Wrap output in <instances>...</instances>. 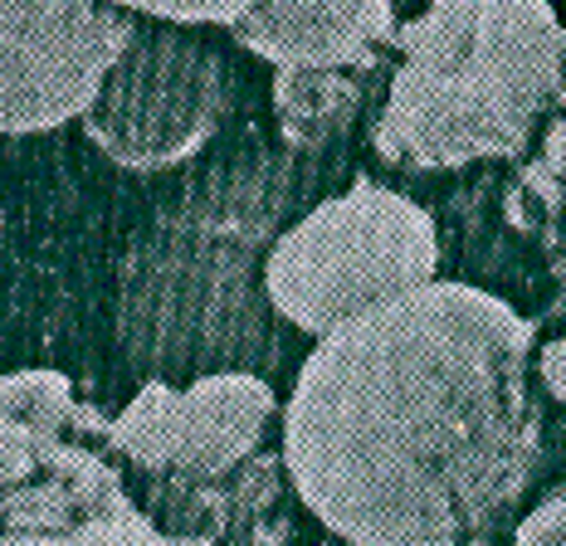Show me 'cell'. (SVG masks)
<instances>
[{"mask_svg": "<svg viewBox=\"0 0 566 546\" xmlns=\"http://www.w3.org/2000/svg\"><path fill=\"white\" fill-rule=\"evenodd\" d=\"M537 327L434 279L323 337L283 406L298 503L347 546H493L542 469Z\"/></svg>", "mask_w": 566, "mask_h": 546, "instance_id": "cell-1", "label": "cell"}, {"mask_svg": "<svg viewBox=\"0 0 566 546\" xmlns=\"http://www.w3.org/2000/svg\"><path fill=\"white\" fill-rule=\"evenodd\" d=\"M293 161L240 157L151 210L113 293L117 347L142 381L279 371L293 327L269 303L264 264L293 224Z\"/></svg>", "mask_w": 566, "mask_h": 546, "instance_id": "cell-2", "label": "cell"}, {"mask_svg": "<svg viewBox=\"0 0 566 546\" xmlns=\"http://www.w3.org/2000/svg\"><path fill=\"white\" fill-rule=\"evenodd\" d=\"M371 127L396 171L517 157L566 93V20L547 0H440L400 25Z\"/></svg>", "mask_w": 566, "mask_h": 546, "instance_id": "cell-3", "label": "cell"}, {"mask_svg": "<svg viewBox=\"0 0 566 546\" xmlns=\"http://www.w3.org/2000/svg\"><path fill=\"white\" fill-rule=\"evenodd\" d=\"M440 273V230L420 200L352 176L347 191L323 196L279 234L264 264L269 303L293 332L333 337Z\"/></svg>", "mask_w": 566, "mask_h": 546, "instance_id": "cell-4", "label": "cell"}, {"mask_svg": "<svg viewBox=\"0 0 566 546\" xmlns=\"http://www.w3.org/2000/svg\"><path fill=\"white\" fill-rule=\"evenodd\" d=\"M226 113V59L196 34L151 25L117 64L98 108L84 117V133L103 157L127 171H171L210 147Z\"/></svg>", "mask_w": 566, "mask_h": 546, "instance_id": "cell-5", "label": "cell"}, {"mask_svg": "<svg viewBox=\"0 0 566 546\" xmlns=\"http://www.w3.org/2000/svg\"><path fill=\"white\" fill-rule=\"evenodd\" d=\"M137 34L127 6L0 0V127L25 137L88 117Z\"/></svg>", "mask_w": 566, "mask_h": 546, "instance_id": "cell-6", "label": "cell"}, {"mask_svg": "<svg viewBox=\"0 0 566 546\" xmlns=\"http://www.w3.org/2000/svg\"><path fill=\"white\" fill-rule=\"evenodd\" d=\"M269 376L226 371L200 381H142L113 420V459L142 479H216L264 449L274 424Z\"/></svg>", "mask_w": 566, "mask_h": 546, "instance_id": "cell-7", "label": "cell"}, {"mask_svg": "<svg viewBox=\"0 0 566 546\" xmlns=\"http://www.w3.org/2000/svg\"><path fill=\"white\" fill-rule=\"evenodd\" d=\"M283 454L259 449L216 479H147L142 507L171 546H293Z\"/></svg>", "mask_w": 566, "mask_h": 546, "instance_id": "cell-8", "label": "cell"}, {"mask_svg": "<svg viewBox=\"0 0 566 546\" xmlns=\"http://www.w3.org/2000/svg\"><path fill=\"white\" fill-rule=\"evenodd\" d=\"M406 20L391 0H269L244 6L230 25L250 54L269 59L274 69H352L367 74L391 44Z\"/></svg>", "mask_w": 566, "mask_h": 546, "instance_id": "cell-9", "label": "cell"}, {"mask_svg": "<svg viewBox=\"0 0 566 546\" xmlns=\"http://www.w3.org/2000/svg\"><path fill=\"white\" fill-rule=\"evenodd\" d=\"M84 439L113 454V420L74 396L64 371H10L0 381V444H54Z\"/></svg>", "mask_w": 566, "mask_h": 546, "instance_id": "cell-10", "label": "cell"}, {"mask_svg": "<svg viewBox=\"0 0 566 546\" xmlns=\"http://www.w3.org/2000/svg\"><path fill=\"white\" fill-rule=\"evenodd\" d=\"M367 83L352 69H279L274 74V113L279 133L293 151H323L357 123Z\"/></svg>", "mask_w": 566, "mask_h": 546, "instance_id": "cell-11", "label": "cell"}, {"mask_svg": "<svg viewBox=\"0 0 566 546\" xmlns=\"http://www.w3.org/2000/svg\"><path fill=\"white\" fill-rule=\"evenodd\" d=\"M0 546H171V537L147 517L133 493L64 527H6Z\"/></svg>", "mask_w": 566, "mask_h": 546, "instance_id": "cell-12", "label": "cell"}, {"mask_svg": "<svg viewBox=\"0 0 566 546\" xmlns=\"http://www.w3.org/2000/svg\"><path fill=\"white\" fill-rule=\"evenodd\" d=\"M513 546H566V493H542L523 517L513 522Z\"/></svg>", "mask_w": 566, "mask_h": 546, "instance_id": "cell-13", "label": "cell"}, {"mask_svg": "<svg viewBox=\"0 0 566 546\" xmlns=\"http://www.w3.org/2000/svg\"><path fill=\"white\" fill-rule=\"evenodd\" d=\"M240 0H226V6H137L142 20L151 25H234L240 20Z\"/></svg>", "mask_w": 566, "mask_h": 546, "instance_id": "cell-14", "label": "cell"}, {"mask_svg": "<svg viewBox=\"0 0 566 546\" xmlns=\"http://www.w3.org/2000/svg\"><path fill=\"white\" fill-rule=\"evenodd\" d=\"M533 376H537V386L557 400V406H566V332L562 337H552V342H542V351L533 361Z\"/></svg>", "mask_w": 566, "mask_h": 546, "instance_id": "cell-15", "label": "cell"}, {"mask_svg": "<svg viewBox=\"0 0 566 546\" xmlns=\"http://www.w3.org/2000/svg\"><path fill=\"white\" fill-rule=\"evenodd\" d=\"M542 166L552 176H566V117H557L547 127V137H542Z\"/></svg>", "mask_w": 566, "mask_h": 546, "instance_id": "cell-16", "label": "cell"}, {"mask_svg": "<svg viewBox=\"0 0 566 546\" xmlns=\"http://www.w3.org/2000/svg\"><path fill=\"white\" fill-rule=\"evenodd\" d=\"M557 489L566 493V424H562V434H557Z\"/></svg>", "mask_w": 566, "mask_h": 546, "instance_id": "cell-17", "label": "cell"}, {"mask_svg": "<svg viewBox=\"0 0 566 546\" xmlns=\"http://www.w3.org/2000/svg\"><path fill=\"white\" fill-rule=\"evenodd\" d=\"M562 20H566V15H562Z\"/></svg>", "mask_w": 566, "mask_h": 546, "instance_id": "cell-18", "label": "cell"}]
</instances>
